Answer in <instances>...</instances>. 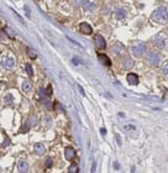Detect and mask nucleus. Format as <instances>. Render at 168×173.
<instances>
[{"label": "nucleus", "mask_w": 168, "mask_h": 173, "mask_svg": "<svg viewBox=\"0 0 168 173\" xmlns=\"http://www.w3.org/2000/svg\"><path fill=\"white\" fill-rule=\"evenodd\" d=\"M151 20L157 22V24H165L168 21V9L166 6H160L157 7L153 14L151 15Z\"/></svg>", "instance_id": "nucleus-1"}, {"label": "nucleus", "mask_w": 168, "mask_h": 173, "mask_svg": "<svg viewBox=\"0 0 168 173\" xmlns=\"http://www.w3.org/2000/svg\"><path fill=\"white\" fill-rule=\"evenodd\" d=\"M146 52H147V45L145 42H136L131 46V53L137 58L144 57Z\"/></svg>", "instance_id": "nucleus-2"}, {"label": "nucleus", "mask_w": 168, "mask_h": 173, "mask_svg": "<svg viewBox=\"0 0 168 173\" xmlns=\"http://www.w3.org/2000/svg\"><path fill=\"white\" fill-rule=\"evenodd\" d=\"M147 62L151 67H157L161 62V55L156 51H151L148 55H147Z\"/></svg>", "instance_id": "nucleus-3"}, {"label": "nucleus", "mask_w": 168, "mask_h": 173, "mask_svg": "<svg viewBox=\"0 0 168 173\" xmlns=\"http://www.w3.org/2000/svg\"><path fill=\"white\" fill-rule=\"evenodd\" d=\"M152 43L156 46V47H158V48H165L166 47V37L163 36V35H156L155 37H153V40H152Z\"/></svg>", "instance_id": "nucleus-4"}, {"label": "nucleus", "mask_w": 168, "mask_h": 173, "mask_svg": "<svg viewBox=\"0 0 168 173\" xmlns=\"http://www.w3.org/2000/svg\"><path fill=\"white\" fill-rule=\"evenodd\" d=\"M94 45H95L96 50H105V47H106L105 38L101 35H95L94 36Z\"/></svg>", "instance_id": "nucleus-5"}, {"label": "nucleus", "mask_w": 168, "mask_h": 173, "mask_svg": "<svg viewBox=\"0 0 168 173\" xmlns=\"http://www.w3.org/2000/svg\"><path fill=\"white\" fill-rule=\"evenodd\" d=\"M15 64V60L12 57H2L1 60V66L5 68H12Z\"/></svg>", "instance_id": "nucleus-6"}, {"label": "nucleus", "mask_w": 168, "mask_h": 173, "mask_svg": "<svg viewBox=\"0 0 168 173\" xmlns=\"http://www.w3.org/2000/svg\"><path fill=\"white\" fill-rule=\"evenodd\" d=\"M124 46L120 43V42H116L113 47H111V53L114 55V56H119V55H121L122 52H124Z\"/></svg>", "instance_id": "nucleus-7"}, {"label": "nucleus", "mask_w": 168, "mask_h": 173, "mask_svg": "<svg viewBox=\"0 0 168 173\" xmlns=\"http://www.w3.org/2000/svg\"><path fill=\"white\" fill-rule=\"evenodd\" d=\"M79 30H81L82 33H85V35H90L93 32V29L88 22H82L79 25Z\"/></svg>", "instance_id": "nucleus-8"}, {"label": "nucleus", "mask_w": 168, "mask_h": 173, "mask_svg": "<svg viewBox=\"0 0 168 173\" xmlns=\"http://www.w3.org/2000/svg\"><path fill=\"white\" fill-rule=\"evenodd\" d=\"M64 156H66V158H67L68 161L74 160V157H76V150H74L73 147H67V149L64 150Z\"/></svg>", "instance_id": "nucleus-9"}, {"label": "nucleus", "mask_w": 168, "mask_h": 173, "mask_svg": "<svg viewBox=\"0 0 168 173\" xmlns=\"http://www.w3.org/2000/svg\"><path fill=\"white\" fill-rule=\"evenodd\" d=\"M45 151H46V149H45V146L42 145V144H35L33 145V152L36 153V155H38V156H42L43 153H45Z\"/></svg>", "instance_id": "nucleus-10"}, {"label": "nucleus", "mask_w": 168, "mask_h": 173, "mask_svg": "<svg viewBox=\"0 0 168 173\" xmlns=\"http://www.w3.org/2000/svg\"><path fill=\"white\" fill-rule=\"evenodd\" d=\"M98 60H99L100 63H103L106 67H110L111 66V61H110V58L106 55H98Z\"/></svg>", "instance_id": "nucleus-11"}, {"label": "nucleus", "mask_w": 168, "mask_h": 173, "mask_svg": "<svg viewBox=\"0 0 168 173\" xmlns=\"http://www.w3.org/2000/svg\"><path fill=\"white\" fill-rule=\"evenodd\" d=\"M17 170H19V172H21V173L27 172V171H29V165H27V162L24 161V160H20V161L17 162Z\"/></svg>", "instance_id": "nucleus-12"}, {"label": "nucleus", "mask_w": 168, "mask_h": 173, "mask_svg": "<svg viewBox=\"0 0 168 173\" xmlns=\"http://www.w3.org/2000/svg\"><path fill=\"white\" fill-rule=\"evenodd\" d=\"M122 67L125 69H131L134 67V61L130 57H124V60H122Z\"/></svg>", "instance_id": "nucleus-13"}, {"label": "nucleus", "mask_w": 168, "mask_h": 173, "mask_svg": "<svg viewBox=\"0 0 168 173\" xmlns=\"http://www.w3.org/2000/svg\"><path fill=\"white\" fill-rule=\"evenodd\" d=\"M126 15H127V11H126L125 9H122V7H120V9H117V10L115 11V17H116L117 20H122V19H125Z\"/></svg>", "instance_id": "nucleus-14"}, {"label": "nucleus", "mask_w": 168, "mask_h": 173, "mask_svg": "<svg viewBox=\"0 0 168 173\" xmlns=\"http://www.w3.org/2000/svg\"><path fill=\"white\" fill-rule=\"evenodd\" d=\"M82 6H83L84 10H86V11H91V10H94L95 4L91 2V1H89V0H83V1H82Z\"/></svg>", "instance_id": "nucleus-15"}, {"label": "nucleus", "mask_w": 168, "mask_h": 173, "mask_svg": "<svg viewBox=\"0 0 168 173\" xmlns=\"http://www.w3.org/2000/svg\"><path fill=\"white\" fill-rule=\"evenodd\" d=\"M127 82H129L130 84H134V86L139 84V77H137V74H135V73H129V74H127Z\"/></svg>", "instance_id": "nucleus-16"}, {"label": "nucleus", "mask_w": 168, "mask_h": 173, "mask_svg": "<svg viewBox=\"0 0 168 173\" xmlns=\"http://www.w3.org/2000/svg\"><path fill=\"white\" fill-rule=\"evenodd\" d=\"M31 88H32V86H31V82H30V81H25V82L22 83V90H24L25 93H29V91L31 90Z\"/></svg>", "instance_id": "nucleus-17"}, {"label": "nucleus", "mask_w": 168, "mask_h": 173, "mask_svg": "<svg viewBox=\"0 0 168 173\" xmlns=\"http://www.w3.org/2000/svg\"><path fill=\"white\" fill-rule=\"evenodd\" d=\"M4 101H5L6 104H12V101H14L12 95H11V94H6V95L4 96Z\"/></svg>", "instance_id": "nucleus-18"}, {"label": "nucleus", "mask_w": 168, "mask_h": 173, "mask_svg": "<svg viewBox=\"0 0 168 173\" xmlns=\"http://www.w3.org/2000/svg\"><path fill=\"white\" fill-rule=\"evenodd\" d=\"M36 124H37V118L35 115H31L30 119H29V125L30 126H35Z\"/></svg>", "instance_id": "nucleus-19"}, {"label": "nucleus", "mask_w": 168, "mask_h": 173, "mask_svg": "<svg viewBox=\"0 0 168 173\" xmlns=\"http://www.w3.org/2000/svg\"><path fill=\"white\" fill-rule=\"evenodd\" d=\"M27 55H29V57L30 58H32V60H35L37 56H36V53H35V51L33 50H31V48H27Z\"/></svg>", "instance_id": "nucleus-20"}, {"label": "nucleus", "mask_w": 168, "mask_h": 173, "mask_svg": "<svg viewBox=\"0 0 168 173\" xmlns=\"http://www.w3.org/2000/svg\"><path fill=\"white\" fill-rule=\"evenodd\" d=\"M68 172L69 173H77V172H79L78 171V166L77 165H72L69 168H68Z\"/></svg>", "instance_id": "nucleus-21"}, {"label": "nucleus", "mask_w": 168, "mask_h": 173, "mask_svg": "<svg viewBox=\"0 0 168 173\" xmlns=\"http://www.w3.org/2000/svg\"><path fill=\"white\" fill-rule=\"evenodd\" d=\"M4 32H6V33L9 35V37H10V38H15V35L12 33V31H11L9 27H5V29H4Z\"/></svg>", "instance_id": "nucleus-22"}, {"label": "nucleus", "mask_w": 168, "mask_h": 173, "mask_svg": "<svg viewBox=\"0 0 168 173\" xmlns=\"http://www.w3.org/2000/svg\"><path fill=\"white\" fill-rule=\"evenodd\" d=\"M25 68H26V72H27V74H29V76H32V74H33V72H32V67H31V64H29V63H27V64L25 66Z\"/></svg>", "instance_id": "nucleus-23"}, {"label": "nucleus", "mask_w": 168, "mask_h": 173, "mask_svg": "<svg viewBox=\"0 0 168 173\" xmlns=\"http://www.w3.org/2000/svg\"><path fill=\"white\" fill-rule=\"evenodd\" d=\"M52 163H53L52 162V158H47L46 162H45V167L46 168H50V167H52Z\"/></svg>", "instance_id": "nucleus-24"}, {"label": "nucleus", "mask_w": 168, "mask_h": 173, "mask_svg": "<svg viewBox=\"0 0 168 173\" xmlns=\"http://www.w3.org/2000/svg\"><path fill=\"white\" fill-rule=\"evenodd\" d=\"M162 73L166 74V76H168V62L163 64V67H162Z\"/></svg>", "instance_id": "nucleus-25"}, {"label": "nucleus", "mask_w": 168, "mask_h": 173, "mask_svg": "<svg viewBox=\"0 0 168 173\" xmlns=\"http://www.w3.org/2000/svg\"><path fill=\"white\" fill-rule=\"evenodd\" d=\"M24 9H25V11H26L27 17H31V14H30V9H29V6H24Z\"/></svg>", "instance_id": "nucleus-26"}, {"label": "nucleus", "mask_w": 168, "mask_h": 173, "mask_svg": "<svg viewBox=\"0 0 168 173\" xmlns=\"http://www.w3.org/2000/svg\"><path fill=\"white\" fill-rule=\"evenodd\" d=\"M72 62H73L74 64H79V63H81V60H79V58H77V57H74V58L72 60Z\"/></svg>", "instance_id": "nucleus-27"}, {"label": "nucleus", "mask_w": 168, "mask_h": 173, "mask_svg": "<svg viewBox=\"0 0 168 173\" xmlns=\"http://www.w3.org/2000/svg\"><path fill=\"white\" fill-rule=\"evenodd\" d=\"M46 94H47V95H51V94H52V86H47V91H46Z\"/></svg>", "instance_id": "nucleus-28"}, {"label": "nucleus", "mask_w": 168, "mask_h": 173, "mask_svg": "<svg viewBox=\"0 0 168 173\" xmlns=\"http://www.w3.org/2000/svg\"><path fill=\"white\" fill-rule=\"evenodd\" d=\"M9 144H10V142H9V139H6V140H5V142L2 144V147H6Z\"/></svg>", "instance_id": "nucleus-29"}, {"label": "nucleus", "mask_w": 168, "mask_h": 173, "mask_svg": "<svg viewBox=\"0 0 168 173\" xmlns=\"http://www.w3.org/2000/svg\"><path fill=\"white\" fill-rule=\"evenodd\" d=\"M78 88H79V90H81V93H82V95H85V91H84V89L82 88L81 86H78Z\"/></svg>", "instance_id": "nucleus-30"}, {"label": "nucleus", "mask_w": 168, "mask_h": 173, "mask_svg": "<svg viewBox=\"0 0 168 173\" xmlns=\"http://www.w3.org/2000/svg\"><path fill=\"white\" fill-rule=\"evenodd\" d=\"M100 132H101V135H106V130L103 127V129H100Z\"/></svg>", "instance_id": "nucleus-31"}, {"label": "nucleus", "mask_w": 168, "mask_h": 173, "mask_svg": "<svg viewBox=\"0 0 168 173\" xmlns=\"http://www.w3.org/2000/svg\"><path fill=\"white\" fill-rule=\"evenodd\" d=\"M46 120H47V125H51V118H46Z\"/></svg>", "instance_id": "nucleus-32"}, {"label": "nucleus", "mask_w": 168, "mask_h": 173, "mask_svg": "<svg viewBox=\"0 0 168 173\" xmlns=\"http://www.w3.org/2000/svg\"><path fill=\"white\" fill-rule=\"evenodd\" d=\"M91 172H95V163H93L91 166Z\"/></svg>", "instance_id": "nucleus-33"}, {"label": "nucleus", "mask_w": 168, "mask_h": 173, "mask_svg": "<svg viewBox=\"0 0 168 173\" xmlns=\"http://www.w3.org/2000/svg\"><path fill=\"white\" fill-rule=\"evenodd\" d=\"M0 172H1V168H0Z\"/></svg>", "instance_id": "nucleus-34"}]
</instances>
